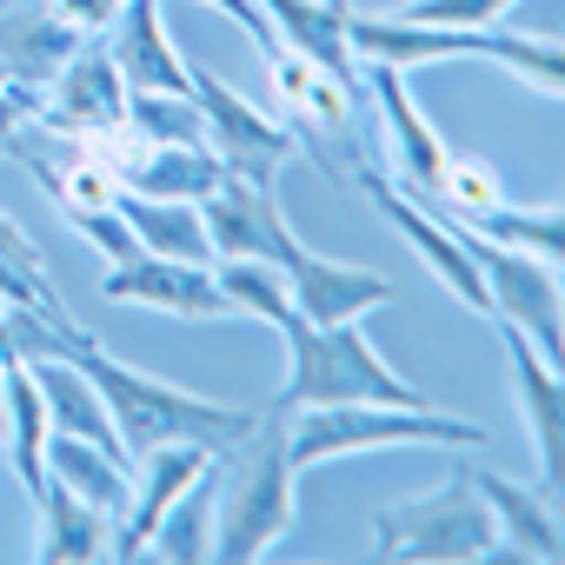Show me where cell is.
Here are the masks:
<instances>
[{"instance_id":"6da1fadb","label":"cell","mask_w":565,"mask_h":565,"mask_svg":"<svg viewBox=\"0 0 565 565\" xmlns=\"http://www.w3.org/2000/svg\"><path fill=\"white\" fill-rule=\"evenodd\" d=\"M300 512V466L287 446V406H266L220 459H213V552L226 565L266 558L294 532Z\"/></svg>"},{"instance_id":"7a4b0ae2","label":"cell","mask_w":565,"mask_h":565,"mask_svg":"<svg viewBox=\"0 0 565 565\" xmlns=\"http://www.w3.org/2000/svg\"><path fill=\"white\" fill-rule=\"evenodd\" d=\"M287 446L294 466H333L347 452H393V446H492V433L479 419L439 413V406H380V399H347V406H300L287 413Z\"/></svg>"},{"instance_id":"3957f363","label":"cell","mask_w":565,"mask_h":565,"mask_svg":"<svg viewBox=\"0 0 565 565\" xmlns=\"http://www.w3.org/2000/svg\"><path fill=\"white\" fill-rule=\"evenodd\" d=\"M287 386L273 393V406H347V399H380V406H433L413 380H399L380 347L360 333V320H333V327H313V320H287Z\"/></svg>"},{"instance_id":"277c9868","label":"cell","mask_w":565,"mask_h":565,"mask_svg":"<svg viewBox=\"0 0 565 565\" xmlns=\"http://www.w3.org/2000/svg\"><path fill=\"white\" fill-rule=\"evenodd\" d=\"M353 54L386 61L399 74L426 67V61H499L545 94L565 87L558 41H532V34H505V28H433V21H406V14H353Z\"/></svg>"},{"instance_id":"5b68a950","label":"cell","mask_w":565,"mask_h":565,"mask_svg":"<svg viewBox=\"0 0 565 565\" xmlns=\"http://www.w3.org/2000/svg\"><path fill=\"white\" fill-rule=\"evenodd\" d=\"M373 558H419V565H472L499 558V525L486 492L472 486V466H459L439 492L386 505L373 519Z\"/></svg>"},{"instance_id":"8992f818","label":"cell","mask_w":565,"mask_h":565,"mask_svg":"<svg viewBox=\"0 0 565 565\" xmlns=\"http://www.w3.org/2000/svg\"><path fill=\"white\" fill-rule=\"evenodd\" d=\"M446 226H452V239L472 253V266H479V279H486V300H492V320H512L545 360H558L565 353V313H558V266H545V259H532V253H519V246H505V239H492V233H479V226H466L459 213H446V206H433Z\"/></svg>"},{"instance_id":"52a82bcc","label":"cell","mask_w":565,"mask_h":565,"mask_svg":"<svg viewBox=\"0 0 565 565\" xmlns=\"http://www.w3.org/2000/svg\"><path fill=\"white\" fill-rule=\"evenodd\" d=\"M193 107H200V120H206V147L220 153V167L239 173V180H253V186H273V173L300 153L294 127H279L273 114H259L246 94H233V87H226L220 74H206V67L193 74Z\"/></svg>"},{"instance_id":"ba28073f","label":"cell","mask_w":565,"mask_h":565,"mask_svg":"<svg viewBox=\"0 0 565 565\" xmlns=\"http://www.w3.org/2000/svg\"><path fill=\"white\" fill-rule=\"evenodd\" d=\"M273 266L287 273L294 313H300V320H313V327L360 320V313H373V307H393V300H399V287H393L386 273H366V266L327 259V253H313V246H300V239L279 246V259H273Z\"/></svg>"},{"instance_id":"9c48e42d","label":"cell","mask_w":565,"mask_h":565,"mask_svg":"<svg viewBox=\"0 0 565 565\" xmlns=\"http://www.w3.org/2000/svg\"><path fill=\"white\" fill-rule=\"evenodd\" d=\"M100 294L114 307H153V313H173V320H233L226 294L213 266H193V259H160V253H134L120 266H107Z\"/></svg>"},{"instance_id":"30bf717a","label":"cell","mask_w":565,"mask_h":565,"mask_svg":"<svg viewBox=\"0 0 565 565\" xmlns=\"http://www.w3.org/2000/svg\"><path fill=\"white\" fill-rule=\"evenodd\" d=\"M41 120L47 134H74V140H114L127 134V81L100 47H81L47 87H41Z\"/></svg>"},{"instance_id":"8fae6325","label":"cell","mask_w":565,"mask_h":565,"mask_svg":"<svg viewBox=\"0 0 565 565\" xmlns=\"http://www.w3.org/2000/svg\"><path fill=\"white\" fill-rule=\"evenodd\" d=\"M259 14L273 21V34H279L287 54H300L307 67H320L353 100L366 94L360 54H353V8H347V0H259Z\"/></svg>"},{"instance_id":"7c38bea8","label":"cell","mask_w":565,"mask_h":565,"mask_svg":"<svg viewBox=\"0 0 565 565\" xmlns=\"http://www.w3.org/2000/svg\"><path fill=\"white\" fill-rule=\"evenodd\" d=\"M499 347H505V366H512V399L532 426V446H539V472H545V492L558 499L565 486V380H558V360H545L512 320H499Z\"/></svg>"},{"instance_id":"4fadbf2b","label":"cell","mask_w":565,"mask_h":565,"mask_svg":"<svg viewBox=\"0 0 565 565\" xmlns=\"http://www.w3.org/2000/svg\"><path fill=\"white\" fill-rule=\"evenodd\" d=\"M200 226L213 239L220 259H279V246L294 239L287 206H279L273 186H253L239 173H226L206 200H200Z\"/></svg>"},{"instance_id":"5bb4252c","label":"cell","mask_w":565,"mask_h":565,"mask_svg":"<svg viewBox=\"0 0 565 565\" xmlns=\"http://www.w3.org/2000/svg\"><path fill=\"white\" fill-rule=\"evenodd\" d=\"M360 186H366V193H373V206H380V213H386V220H393V226L406 233V246H419V259H426V266H433V273L446 279V294H452V300H466L472 313H486V320H492V300H486V279H479L472 253H466V246L452 239V226H446V220H439V213H433L426 200L399 193V186H393L386 173H366Z\"/></svg>"},{"instance_id":"9a60e30c","label":"cell","mask_w":565,"mask_h":565,"mask_svg":"<svg viewBox=\"0 0 565 565\" xmlns=\"http://www.w3.org/2000/svg\"><path fill=\"white\" fill-rule=\"evenodd\" d=\"M107 34V61L120 67L127 94H193V67L160 28V0H120Z\"/></svg>"},{"instance_id":"2e32d148","label":"cell","mask_w":565,"mask_h":565,"mask_svg":"<svg viewBox=\"0 0 565 565\" xmlns=\"http://www.w3.org/2000/svg\"><path fill=\"white\" fill-rule=\"evenodd\" d=\"M81 47H87V34L54 8V0H28V8L0 14V74H8L14 87L41 94Z\"/></svg>"},{"instance_id":"e0dca14e","label":"cell","mask_w":565,"mask_h":565,"mask_svg":"<svg viewBox=\"0 0 565 565\" xmlns=\"http://www.w3.org/2000/svg\"><path fill=\"white\" fill-rule=\"evenodd\" d=\"M366 94L380 100V114H386V134H393V153H399V193H413V200H433L439 193V180H446V140L426 127V114L413 107V94H406V81H399V67H386V61H373L366 67Z\"/></svg>"},{"instance_id":"ac0fdd59","label":"cell","mask_w":565,"mask_h":565,"mask_svg":"<svg viewBox=\"0 0 565 565\" xmlns=\"http://www.w3.org/2000/svg\"><path fill=\"white\" fill-rule=\"evenodd\" d=\"M213 466L206 446H153L140 452V486L127 499V512L114 519V558H147V532L160 525V512Z\"/></svg>"},{"instance_id":"d6986e66","label":"cell","mask_w":565,"mask_h":565,"mask_svg":"<svg viewBox=\"0 0 565 565\" xmlns=\"http://www.w3.org/2000/svg\"><path fill=\"white\" fill-rule=\"evenodd\" d=\"M472 486H479V492H486V505H492V525H499V558L558 565V552H565V532H558L552 492H525L519 479H505V472H486V466H472Z\"/></svg>"},{"instance_id":"ffe728a7","label":"cell","mask_w":565,"mask_h":565,"mask_svg":"<svg viewBox=\"0 0 565 565\" xmlns=\"http://www.w3.org/2000/svg\"><path fill=\"white\" fill-rule=\"evenodd\" d=\"M28 373H34V386H41V406H47V426H54V433L94 439L100 452H114L120 466H134V459H127V446H120V433H114L107 399L94 393V380H87L74 360H61V353H34V360H28Z\"/></svg>"},{"instance_id":"44dd1931","label":"cell","mask_w":565,"mask_h":565,"mask_svg":"<svg viewBox=\"0 0 565 565\" xmlns=\"http://www.w3.org/2000/svg\"><path fill=\"white\" fill-rule=\"evenodd\" d=\"M41 505V552L47 565H87V558H114V512L87 505L81 492H67L61 479H41L34 492Z\"/></svg>"},{"instance_id":"7402d4cb","label":"cell","mask_w":565,"mask_h":565,"mask_svg":"<svg viewBox=\"0 0 565 565\" xmlns=\"http://www.w3.org/2000/svg\"><path fill=\"white\" fill-rule=\"evenodd\" d=\"M0 439H8V459L21 472L28 492H41L47 479V406H41V386L28 373L21 353H0Z\"/></svg>"},{"instance_id":"603a6c76","label":"cell","mask_w":565,"mask_h":565,"mask_svg":"<svg viewBox=\"0 0 565 565\" xmlns=\"http://www.w3.org/2000/svg\"><path fill=\"white\" fill-rule=\"evenodd\" d=\"M47 479H61L67 492H81L87 505H100V512H127V499H134V466H120L114 452H100L94 439H74V433H54L47 426Z\"/></svg>"},{"instance_id":"cb8c5ba5","label":"cell","mask_w":565,"mask_h":565,"mask_svg":"<svg viewBox=\"0 0 565 565\" xmlns=\"http://www.w3.org/2000/svg\"><path fill=\"white\" fill-rule=\"evenodd\" d=\"M114 206H120V220L134 226L140 253L213 266V239H206V226H200V200H147V193H120Z\"/></svg>"},{"instance_id":"d4e9b609","label":"cell","mask_w":565,"mask_h":565,"mask_svg":"<svg viewBox=\"0 0 565 565\" xmlns=\"http://www.w3.org/2000/svg\"><path fill=\"white\" fill-rule=\"evenodd\" d=\"M220 459V452H213ZM213 552V466L160 512V525L147 532V558H167V565H200Z\"/></svg>"},{"instance_id":"484cf974","label":"cell","mask_w":565,"mask_h":565,"mask_svg":"<svg viewBox=\"0 0 565 565\" xmlns=\"http://www.w3.org/2000/svg\"><path fill=\"white\" fill-rule=\"evenodd\" d=\"M213 279H220V294H226V307H233V313H246V320H266L273 333L294 320L287 273H279L273 259H220V266H213Z\"/></svg>"},{"instance_id":"4316f807","label":"cell","mask_w":565,"mask_h":565,"mask_svg":"<svg viewBox=\"0 0 565 565\" xmlns=\"http://www.w3.org/2000/svg\"><path fill=\"white\" fill-rule=\"evenodd\" d=\"M127 134L147 147H206L193 94H127Z\"/></svg>"},{"instance_id":"83f0119b","label":"cell","mask_w":565,"mask_h":565,"mask_svg":"<svg viewBox=\"0 0 565 565\" xmlns=\"http://www.w3.org/2000/svg\"><path fill=\"white\" fill-rule=\"evenodd\" d=\"M459 220L479 226V233H492V239H505V246H519V253H532V259H545V266H558V253H565V213L558 206H539V213L486 206V213H459Z\"/></svg>"},{"instance_id":"f1b7e54d","label":"cell","mask_w":565,"mask_h":565,"mask_svg":"<svg viewBox=\"0 0 565 565\" xmlns=\"http://www.w3.org/2000/svg\"><path fill=\"white\" fill-rule=\"evenodd\" d=\"M505 8H519V0H406V21H433V28H499Z\"/></svg>"},{"instance_id":"f546056e","label":"cell","mask_w":565,"mask_h":565,"mask_svg":"<svg viewBox=\"0 0 565 565\" xmlns=\"http://www.w3.org/2000/svg\"><path fill=\"white\" fill-rule=\"evenodd\" d=\"M100 253H107V266H120V259H134L140 253V239H134V226L120 220V206H61Z\"/></svg>"},{"instance_id":"4dcf8cb0","label":"cell","mask_w":565,"mask_h":565,"mask_svg":"<svg viewBox=\"0 0 565 565\" xmlns=\"http://www.w3.org/2000/svg\"><path fill=\"white\" fill-rule=\"evenodd\" d=\"M28 120H41V94L0 81V147H14V134H28Z\"/></svg>"},{"instance_id":"1f68e13d","label":"cell","mask_w":565,"mask_h":565,"mask_svg":"<svg viewBox=\"0 0 565 565\" xmlns=\"http://www.w3.org/2000/svg\"><path fill=\"white\" fill-rule=\"evenodd\" d=\"M206 8H220V14H226L233 28H246V34H253V47H259L266 61L279 54V34H273V21L259 14V0H206Z\"/></svg>"},{"instance_id":"d6a6232c","label":"cell","mask_w":565,"mask_h":565,"mask_svg":"<svg viewBox=\"0 0 565 565\" xmlns=\"http://www.w3.org/2000/svg\"><path fill=\"white\" fill-rule=\"evenodd\" d=\"M0 259H14V266H28V273H47L41 246L21 233V220H14V213H0Z\"/></svg>"},{"instance_id":"836d02e7","label":"cell","mask_w":565,"mask_h":565,"mask_svg":"<svg viewBox=\"0 0 565 565\" xmlns=\"http://www.w3.org/2000/svg\"><path fill=\"white\" fill-rule=\"evenodd\" d=\"M54 8L81 28V34H100L107 21H114V8H120V0H54Z\"/></svg>"},{"instance_id":"e575fe53","label":"cell","mask_w":565,"mask_h":565,"mask_svg":"<svg viewBox=\"0 0 565 565\" xmlns=\"http://www.w3.org/2000/svg\"><path fill=\"white\" fill-rule=\"evenodd\" d=\"M0 353H8V320H0Z\"/></svg>"},{"instance_id":"d590c367","label":"cell","mask_w":565,"mask_h":565,"mask_svg":"<svg viewBox=\"0 0 565 565\" xmlns=\"http://www.w3.org/2000/svg\"><path fill=\"white\" fill-rule=\"evenodd\" d=\"M0 81H8V74H0Z\"/></svg>"}]
</instances>
